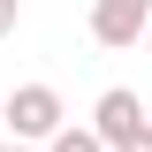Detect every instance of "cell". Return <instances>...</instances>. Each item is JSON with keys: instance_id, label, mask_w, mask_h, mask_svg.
<instances>
[{"instance_id": "cell-1", "label": "cell", "mask_w": 152, "mask_h": 152, "mask_svg": "<svg viewBox=\"0 0 152 152\" xmlns=\"http://www.w3.org/2000/svg\"><path fill=\"white\" fill-rule=\"evenodd\" d=\"M53 129H61V91L53 84H15V99H8V137L46 145Z\"/></svg>"}, {"instance_id": "cell-2", "label": "cell", "mask_w": 152, "mask_h": 152, "mask_svg": "<svg viewBox=\"0 0 152 152\" xmlns=\"http://www.w3.org/2000/svg\"><path fill=\"white\" fill-rule=\"evenodd\" d=\"M152 23V0H91V38L99 46H137Z\"/></svg>"}, {"instance_id": "cell-3", "label": "cell", "mask_w": 152, "mask_h": 152, "mask_svg": "<svg viewBox=\"0 0 152 152\" xmlns=\"http://www.w3.org/2000/svg\"><path fill=\"white\" fill-rule=\"evenodd\" d=\"M137 122H145V107H137V91H122V84H114V91H99V107H91V129L107 137V145H122V137H129Z\"/></svg>"}, {"instance_id": "cell-4", "label": "cell", "mask_w": 152, "mask_h": 152, "mask_svg": "<svg viewBox=\"0 0 152 152\" xmlns=\"http://www.w3.org/2000/svg\"><path fill=\"white\" fill-rule=\"evenodd\" d=\"M46 152H107V137H99V129H69V122H61V129L46 137Z\"/></svg>"}, {"instance_id": "cell-5", "label": "cell", "mask_w": 152, "mask_h": 152, "mask_svg": "<svg viewBox=\"0 0 152 152\" xmlns=\"http://www.w3.org/2000/svg\"><path fill=\"white\" fill-rule=\"evenodd\" d=\"M107 152H152V122H137V129L122 137V145H107Z\"/></svg>"}, {"instance_id": "cell-6", "label": "cell", "mask_w": 152, "mask_h": 152, "mask_svg": "<svg viewBox=\"0 0 152 152\" xmlns=\"http://www.w3.org/2000/svg\"><path fill=\"white\" fill-rule=\"evenodd\" d=\"M15 23H23V0H0V38H15Z\"/></svg>"}, {"instance_id": "cell-7", "label": "cell", "mask_w": 152, "mask_h": 152, "mask_svg": "<svg viewBox=\"0 0 152 152\" xmlns=\"http://www.w3.org/2000/svg\"><path fill=\"white\" fill-rule=\"evenodd\" d=\"M0 152H31V145H23V137H8V145H0Z\"/></svg>"}, {"instance_id": "cell-8", "label": "cell", "mask_w": 152, "mask_h": 152, "mask_svg": "<svg viewBox=\"0 0 152 152\" xmlns=\"http://www.w3.org/2000/svg\"><path fill=\"white\" fill-rule=\"evenodd\" d=\"M0 129H8V99H0Z\"/></svg>"}, {"instance_id": "cell-9", "label": "cell", "mask_w": 152, "mask_h": 152, "mask_svg": "<svg viewBox=\"0 0 152 152\" xmlns=\"http://www.w3.org/2000/svg\"><path fill=\"white\" fill-rule=\"evenodd\" d=\"M145 38H152V23H145Z\"/></svg>"}]
</instances>
